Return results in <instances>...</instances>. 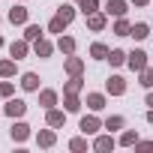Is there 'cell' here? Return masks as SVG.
I'll return each mask as SVG.
<instances>
[{"label":"cell","instance_id":"1","mask_svg":"<svg viewBox=\"0 0 153 153\" xmlns=\"http://www.w3.org/2000/svg\"><path fill=\"white\" fill-rule=\"evenodd\" d=\"M3 114H9L12 120H15V117H24V114H27V102H24V99H9L6 108H3Z\"/></svg>","mask_w":153,"mask_h":153},{"label":"cell","instance_id":"2","mask_svg":"<svg viewBox=\"0 0 153 153\" xmlns=\"http://www.w3.org/2000/svg\"><path fill=\"white\" fill-rule=\"evenodd\" d=\"M105 90H108L111 96H123V93H126V81L120 78V75H111L108 84H105Z\"/></svg>","mask_w":153,"mask_h":153},{"label":"cell","instance_id":"3","mask_svg":"<svg viewBox=\"0 0 153 153\" xmlns=\"http://www.w3.org/2000/svg\"><path fill=\"white\" fill-rule=\"evenodd\" d=\"M126 63H129L135 72H141V69H147V54H144V51H132V54H126Z\"/></svg>","mask_w":153,"mask_h":153},{"label":"cell","instance_id":"4","mask_svg":"<svg viewBox=\"0 0 153 153\" xmlns=\"http://www.w3.org/2000/svg\"><path fill=\"white\" fill-rule=\"evenodd\" d=\"M99 126H102V123H99L93 114H90V117H81V123H78V129H81L84 135H93V132H99Z\"/></svg>","mask_w":153,"mask_h":153},{"label":"cell","instance_id":"5","mask_svg":"<svg viewBox=\"0 0 153 153\" xmlns=\"http://www.w3.org/2000/svg\"><path fill=\"white\" fill-rule=\"evenodd\" d=\"M81 69H84V60H81V57L66 54V72H69V75H81Z\"/></svg>","mask_w":153,"mask_h":153},{"label":"cell","instance_id":"6","mask_svg":"<svg viewBox=\"0 0 153 153\" xmlns=\"http://www.w3.org/2000/svg\"><path fill=\"white\" fill-rule=\"evenodd\" d=\"M105 12L114 15V18L126 15V0H108V3H105Z\"/></svg>","mask_w":153,"mask_h":153},{"label":"cell","instance_id":"7","mask_svg":"<svg viewBox=\"0 0 153 153\" xmlns=\"http://www.w3.org/2000/svg\"><path fill=\"white\" fill-rule=\"evenodd\" d=\"M33 51H36V57H51V51H54V45L42 36V39H36L33 42Z\"/></svg>","mask_w":153,"mask_h":153},{"label":"cell","instance_id":"8","mask_svg":"<svg viewBox=\"0 0 153 153\" xmlns=\"http://www.w3.org/2000/svg\"><path fill=\"white\" fill-rule=\"evenodd\" d=\"M6 18H9L12 24H27V9H24V6H12Z\"/></svg>","mask_w":153,"mask_h":153},{"label":"cell","instance_id":"9","mask_svg":"<svg viewBox=\"0 0 153 153\" xmlns=\"http://www.w3.org/2000/svg\"><path fill=\"white\" fill-rule=\"evenodd\" d=\"M9 54H12L15 60H21V57H27V39H15V42L9 45Z\"/></svg>","mask_w":153,"mask_h":153},{"label":"cell","instance_id":"10","mask_svg":"<svg viewBox=\"0 0 153 153\" xmlns=\"http://www.w3.org/2000/svg\"><path fill=\"white\" fill-rule=\"evenodd\" d=\"M12 141H27V135H30V126L27 123H12Z\"/></svg>","mask_w":153,"mask_h":153},{"label":"cell","instance_id":"11","mask_svg":"<svg viewBox=\"0 0 153 153\" xmlns=\"http://www.w3.org/2000/svg\"><path fill=\"white\" fill-rule=\"evenodd\" d=\"M21 87L24 90H39V75L36 72H24L21 75Z\"/></svg>","mask_w":153,"mask_h":153},{"label":"cell","instance_id":"12","mask_svg":"<svg viewBox=\"0 0 153 153\" xmlns=\"http://www.w3.org/2000/svg\"><path fill=\"white\" fill-rule=\"evenodd\" d=\"M90 57H93V60H108V45L93 42V45H90Z\"/></svg>","mask_w":153,"mask_h":153},{"label":"cell","instance_id":"13","mask_svg":"<svg viewBox=\"0 0 153 153\" xmlns=\"http://www.w3.org/2000/svg\"><path fill=\"white\" fill-rule=\"evenodd\" d=\"M87 105H90V111H102L105 108V96L102 93H87Z\"/></svg>","mask_w":153,"mask_h":153},{"label":"cell","instance_id":"14","mask_svg":"<svg viewBox=\"0 0 153 153\" xmlns=\"http://www.w3.org/2000/svg\"><path fill=\"white\" fill-rule=\"evenodd\" d=\"M87 27H90V30H102V27H105V15L90 12V15H87Z\"/></svg>","mask_w":153,"mask_h":153},{"label":"cell","instance_id":"15","mask_svg":"<svg viewBox=\"0 0 153 153\" xmlns=\"http://www.w3.org/2000/svg\"><path fill=\"white\" fill-rule=\"evenodd\" d=\"M57 48H60L63 54H75V39H72V36H60V39H57Z\"/></svg>","mask_w":153,"mask_h":153},{"label":"cell","instance_id":"16","mask_svg":"<svg viewBox=\"0 0 153 153\" xmlns=\"http://www.w3.org/2000/svg\"><path fill=\"white\" fill-rule=\"evenodd\" d=\"M54 102H57V93L54 90H42L39 93V105L42 108H54Z\"/></svg>","mask_w":153,"mask_h":153},{"label":"cell","instance_id":"17","mask_svg":"<svg viewBox=\"0 0 153 153\" xmlns=\"http://www.w3.org/2000/svg\"><path fill=\"white\" fill-rule=\"evenodd\" d=\"M63 123H66V114L57 108H48V126H63Z\"/></svg>","mask_w":153,"mask_h":153},{"label":"cell","instance_id":"18","mask_svg":"<svg viewBox=\"0 0 153 153\" xmlns=\"http://www.w3.org/2000/svg\"><path fill=\"white\" fill-rule=\"evenodd\" d=\"M102 126H105L108 132H117V129H123V126H126V120H123L120 114H114V117H108V120H105Z\"/></svg>","mask_w":153,"mask_h":153},{"label":"cell","instance_id":"19","mask_svg":"<svg viewBox=\"0 0 153 153\" xmlns=\"http://www.w3.org/2000/svg\"><path fill=\"white\" fill-rule=\"evenodd\" d=\"M36 141H39V147H51V144L57 141V135H54L51 129H42V132L36 135Z\"/></svg>","mask_w":153,"mask_h":153},{"label":"cell","instance_id":"20","mask_svg":"<svg viewBox=\"0 0 153 153\" xmlns=\"http://www.w3.org/2000/svg\"><path fill=\"white\" fill-rule=\"evenodd\" d=\"M57 15H60V18L69 24V21L75 18V6H69V3H60V6H57Z\"/></svg>","mask_w":153,"mask_h":153},{"label":"cell","instance_id":"21","mask_svg":"<svg viewBox=\"0 0 153 153\" xmlns=\"http://www.w3.org/2000/svg\"><path fill=\"white\" fill-rule=\"evenodd\" d=\"M24 39H27V42H36V39H42V27H39V24H27V30H24Z\"/></svg>","mask_w":153,"mask_h":153},{"label":"cell","instance_id":"22","mask_svg":"<svg viewBox=\"0 0 153 153\" xmlns=\"http://www.w3.org/2000/svg\"><path fill=\"white\" fill-rule=\"evenodd\" d=\"M84 84H81V75H72V78L66 81V87H63V93H78Z\"/></svg>","mask_w":153,"mask_h":153},{"label":"cell","instance_id":"23","mask_svg":"<svg viewBox=\"0 0 153 153\" xmlns=\"http://www.w3.org/2000/svg\"><path fill=\"white\" fill-rule=\"evenodd\" d=\"M129 30H132V24L120 15V18H117V24H114V33H117V36H129Z\"/></svg>","mask_w":153,"mask_h":153},{"label":"cell","instance_id":"24","mask_svg":"<svg viewBox=\"0 0 153 153\" xmlns=\"http://www.w3.org/2000/svg\"><path fill=\"white\" fill-rule=\"evenodd\" d=\"M108 60H111V66H123L126 63V51L114 48V51H108Z\"/></svg>","mask_w":153,"mask_h":153},{"label":"cell","instance_id":"25","mask_svg":"<svg viewBox=\"0 0 153 153\" xmlns=\"http://www.w3.org/2000/svg\"><path fill=\"white\" fill-rule=\"evenodd\" d=\"M93 147H96V150H111V147H114V138H111V135H99V138L93 141Z\"/></svg>","mask_w":153,"mask_h":153},{"label":"cell","instance_id":"26","mask_svg":"<svg viewBox=\"0 0 153 153\" xmlns=\"http://www.w3.org/2000/svg\"><path fill=\"white\" fill-rule=\"evenodd\" d=\"M0 75H3V78L15 75V57H12V60H0Z\"/></svg>","mask_w":153,"mask_h":153},{"label":"cell","instance_id":"27","mask_svg":"<svg viewBox=\"0 0 153 153\" xmlns=\"http://www.w3.org/2000/svg\"><path fill=\"white\" fill-rule=\"evenodd\" d=\"M63 27H66V21H63L60 15H54V18L48 21V30H51V33H63Z\"/></svg>","mask_w":153,"mask_h":153},{"label":"cell","instance_id":"28","mask_svg":"<svg viewBox=\"0 0 153 153\" xmlns=\"http://www.w3.org/2000/svg\"><path fill=\"white\" fill-rule=\"evenodd\" d=\"M147 33H150L147 24H135V27L129 30V36H135V39H147Z\"/></svg>","mask_w":153,"mask_h":153},{"label":"cell","instance_id":"29","mask_svg":"<svg viewBox=\"0 0 153 153\" xmlns=\"http://www.w3.org/2000/svg\"><path fill=\"white\" fill-rule=\"evenodd\" d=\"M63 105H66V111H78V108H81V102H78L75 93H66V102H63Z\"/></svg>","mask_w":153,"mask_h":153},{"label":"cell","instance_id":"30","mask_svg":"<svg viewBox=\"0 0 153 153\" xmlns=\"http://www.w3.org/2000/svg\"><path fill=\"white\" fill-rule=\"evenodd\" d=\"M120 144H126V147L138 144V132H132V129H129V132H123V135H120Z\"/></svg>","mask_w":153,"mask_h":153},{"label":"cell","instance_id":"31","mask_svg":"<svg viewBox=\"0 0 153 153\" xmlns=\"http://www.w3.org/2000/svg\"><path fill=\"white\" fill-rule=\"evenodd\" d=\"M141 84H144L147 90L153 87V69H141Z\"/></svg>","mask_w":153,"mask_h":153},{"label":"cell","instance_id":"32","mask_svg":"<svg viewBox=\"0 0 153 153\" xmlns=\"http://www.w3.org/2000/svg\"><path fill=\"white\" fill-rule=\"evenodd\" d=\"M96 6H99L96 0H81V12H84V15H90V12H96Z\"/></svg>","mask_w":153,"mask_h":153},{"label":"cell","instance_id":"33","mask_svg":"<svg viewBox=\"0 0 153 153\" xmlns=\"http://www.w3.org/2000/svg\"><path fill=\"white\" fill-rule=\"evenodd\" d=\"M69 147H72V150H87V141H84V138H72Z\"/></svg>","mask_w":153,"mask_h":153},{"label":"cell","instance_id":"34","mask_svg":"<svg viewBox=\"0 0 153 153\" xmlns=\"http://www.w3.org/2000/svg\"><path fill=\"white\" fill-rule=\"evenodd\" d=\"M0 96H12V84H9V81L0 84Z\"/></svg>","mask_w":153,"mask_h":153},{"label":"cell","instance_id":"35","mask_svg":"<svg viewBox=\"0 0 153 153\" xmlns=\"http://www.w3.org/2000/svg\"><path fill=\"white\" fill-rule=\"evenodd\" d=\"M132 3H135V6H147V3H150V0H132Z\"/></svg>","mask_w":153,"mask_h":153},{"label":"cell","instance_id":"36","mask_svg":"<svg viewBox=\"0 0 153 153\" xmlns=\"http://www.w3.org/2000/svg\"><path fill=\"white\" fill-rule=\"evenodd\" d=\"M147 105H150V108H153V90H150V93H147Z\"/></svg>","mask_w":153,"mask_h":153},{"label":"cell","instance_id":"37","mask_svg":"<svg viewBox=\"0 0 153 153\" xmlns=\"http://www.w3.org/2000/svg\"><path fill=\"white\" fill-rule=\"evenodd\" d=\"M147 120H150V123H153V108H150V114H147Z\"/></svg>","mask_w":153,"mask_h":153},{"label":"cell","instance_id":"38","mask_svg":"<svg viewBox=\"0 0 153 153\" xmlns=\"http://www.w3.org/2000/svg\"><path fill=\"white\" fill-rule=\"evenodd\" d=\"M0 48H3V36H0Z\"/></svg>","mask_w":153,"mask_h":153},{"label":"cell","instance_id":"39","mask_svg":"<svg viewBox=\"0 0 153 153\" xmlns=\"http://www.w3.org/2000/svg\"><path fill=\"white\" fill-rule=\"evenodd\" d=\"M78 3H81V0H78Z\"/></svg>","mask_w":153,"mask_h":153}]
</instances>
